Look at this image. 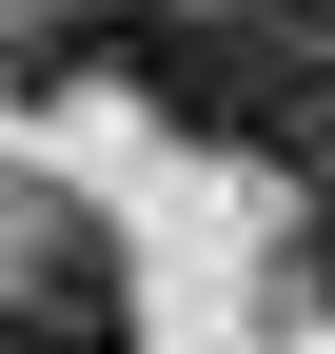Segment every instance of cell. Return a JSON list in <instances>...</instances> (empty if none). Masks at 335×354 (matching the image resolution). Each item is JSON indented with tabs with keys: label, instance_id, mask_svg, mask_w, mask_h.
Wrapping results in <instances>:
<instances>
[{
	"label": "cell",
	"instance_id": "2",
	"mask_svg": "<svg viewBox=\"0 0 335 354\" xmlns=\"http://www.w3.org/2000/svg\"><path fill=\"white\" fill-rule=\"evenodd\" d=\"M296 295H316V315H335V197L296 216Z\"/></svg>",
	"mask_w": 335,
	"mask_h": 354
},
{
	"label": "cell",
	"instance_id": "1",
	"mask_svg": "<svg viewBox=\"0 0 335 354\" xmlns=\"http://www.w3.org/2000/svg\"><path fill=\"white\" fill-rule=\"evenodd\" d=\"M0 354H138V276H118L99 216L39 197L20 236H0Z\"/></svg>",
	"mask_w": 335,
	"mask_h": 354
}]
</instances>
